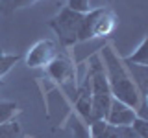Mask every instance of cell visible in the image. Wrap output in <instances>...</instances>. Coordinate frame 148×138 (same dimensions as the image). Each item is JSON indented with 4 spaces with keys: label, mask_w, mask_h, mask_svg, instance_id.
I'll use <instances>...</instances> for the list:
<instances>
[{
    "label": "cell",
    "mask_w": 148,
    "mask_h": 138,
    "mask_svg": "<svg viewBox=\"0 0 148 138\" xmlns=\"http://www.w3.org/2000/svg\"><path fill=\"white\" fill-rule=\"evenodd\" d=\"M100 59L106 70V77H108V85L111 90L113 99L122 101L124 105L132 107L133 110H145V92L137 87L135 79L132 74L128 72L124 61L117 55L111 44H104L100 50Z\"/></svg>",
    "instance_id": "1"
},
{
    "label": "cell",
    "mask_w": 148,
    "mask_h": 138,
    "mask_svg": "<svg viewBox=\"0 0 148 138\" xmlns=\"http://www.w3.org/2000/svg\"><path fill=\"white\" fill-rule=\"evenodd\" d=\"M87 74L91 79V122L95 120H106L109 105L113 101L106 70L102 64L100 53H92L87 64Z\"/></svg>",
    "instance_id": "2"
},
{
    "label": "cell",
    "mask_w": 148,
    "mask_h": 138,
    "mask_svg": "<svg viewBox=\"0 0 148 138\" xmlns=\"http://www.w3.org/2000/svg\"><path fill=\"white\" fill-rule=\"evenodd\" d=\"M82 20H83V13H76L65 6L58 15L48 20V26L58 35L59 44L63 48H71V46L78 43V33H80Z\"/></svg>",
    "instance_id": "3"
},
{
    "label": "cell",
    "mask_w": 148,
    "mask_h": 138,
    "mask_svg": "<svg viewBox=\"0 0 148 138\" xmlns=\"http://www.w3.org/2000/svg\"><path fill=\"white\" fill-rule=\"evenodd\" d=\"M45 70H46L50 79H54L59 87H63L65 90L71 92V96L74 99V92H76V66H74L72 59L67 53L59 52L58 57Z\"/></svg>",
    "instance_id": "4"
},
{
    "label": "cell",
    "mask_w": 148,
    "mask_h": 138,
    "mask_svg": "<svg viewBox=\"0 0 148 138\" xmlns=\"http://www.w3.org/2000/svg\"><path fill=\"white\" fill-rule=\"evenodd\" d=\"M59 50L58 44L50 39H41L28 50L26 53V66L28 68H46L58 57Z\"/></svg>",
    "instance_id": "5"
},
{
    "label": "cell",
    "mask_w": 148,
    "mask_h": 138,
    "mask_svg": "<svg viewBox=\"0 0 148 138\" xmlns=\"http://www.w3.org/2000/svg\"><path fill=\"white\" fill-rule=\"evenodd\" d=\"M117 22H119L117 15L109 7H96L92 26H91V39L111 35L115 31V28H117Z\"/></svg>",
    "instance_id": "6"
},
{
    "label": "cell",
    "mask_w": 148,
    "mask_h": 138,
    "mask_svg": "<svg viewBox=\"0 0 148 138\" xmlns=\"http://www.w3.org/2000/svg\"><path fill=\"white\" fill-rule=\"evenodd\" d=\"M137 116H139L137 110H133L132 107L124 105L122 101H119V99H113L111 105H109L106 122L113 127H130Z\"/></svg>",
    "instance_id": "7"
},
{
    "label": "cell",
    "mask_w": 148,
    "mask_h": 138,
    "mask_svg": "<svg viewBox=\"0 0 148 138\" xmlns=\"http://www.w3.org/2000/svg\"><path fill=\"white\" fill-rule=\"evenodd\" d=\"M74 107H76V112L82 116V120L89 125L91 123V79H89L87 72H85V77L82 79V83L76 85Z\"/></svg>",
    "instance_id": "8"
},
{
    "label": "cell",
    "mask_w": 148,
    "mask_h": 138,
    "mask_svg": "<svg viewBox=\"0 0 148 138\" xmlns=\"http://www.w3.org/2000/svg\"><path fill=\"white\" fill-rule=\"evenodd\" d=\"M89 138H122L119 127L109 125L106 120H95L89 123Z\"/></svg>",
    "instance_id": "9"
},
{
    "label": "cell",
    "mask_w": 148,
    "mask_h": 138,
    "mask_svg": "<svg viewBox=\"0 0 148 138\" xmlns=\"http://www.w3.org/2000/svg\"><path fill=\"white\" fill-rule=\"evenodd\" d=\"M124 64H139V66L146 68L148 66V37H143L141 44L137 46V50L132 55L122 59Z\"/></svg>",
    "instance_id": "10"
},
{
    "label": "cell",
    "mask_w": 148,
    "mask_h": 138,
    "mask_svg": "<svg viewBox=\"0 0 148 138\" xmlns=\"http://www.w3.org/2000/svg\"><path fill=\"white\" fill-rule=\"evenodd\" d=\"M0 138H22V129L17 120H9V122L0 125Z\"/></svg>",
    "instance_id": "11"
},
{
    "label": "cell",
    "mask_w": 148,
    "mask_h": 138,
    "mask_svg": "<svg viewBox=\"0 0 148 138\" xmlns=\"http://www.w3.org/2000/svg\"><path fill=\"white\" fill-rule=\"evenodd\" d=\"M18 59H21V55H17V53L15 55L6 53L2 48H0V77L6 76V74L18 63Z\"/></svg>",
    "instance_id": "12"
},
{
    "label": "cell",
    "mask_w": 148,
    "mask_h": 138,
    "mask_svg": "<svg viewBox=\"0 0 148 138\" xmlns=\"http://www.w3.org/2000/svg\"><path fill=\"white\" fill-rule=\"evenodd\" d=\"M17 112H18V105L15 101H0V125L13 120Z\"/></svg>",
    "instance_id": "13"
},
{
    "label": "cell",
    "mask_w": 148,
    "mask_h": 138,
    "mask_svg": "<svg viewBox=\"0 0 148 138\" xmlns=\"http://www.w3.org/2000/svg\"><path fill=\"white\" fill-rule=\"evenodd\" d=\"M67 7L76 13H89L92 9L91 0H67Z\"/></svg>",
    "instance_id": "14"
},
{
    "label": "cell",
    "mask_w": 148,
    "mask_h": 138,
    "mask_svg": "<svg viewBox=\"0 0 148 138\" xmlns=\"http://www.w3.org/2000/svg\"><path fill=\"white\" fill-rule=\"evenodd\" d=\"M130 127H132L141 138H148V122H146V118L137 116L135 120H133V123H132Z\"/></svg>",
    "instance_id": "15"
},
{
    "label": "cell",
    "mask_w": 148,
    "mask_h": 138,
    "mask_svg": "<svg viewBox=\"0 0 148 138\" xmlns=\"http://www.w3.org/2000/svg\"><path fill=\"white\" fill-rule=\"evenodd\" d=\"M35 2H39V0H11L9 11H15V9H21V7H30V6H34Z\"/></svg>",
    "instance_id": "16"
},
{
    "label": "cell",
    "mask_w": 148,
    "mask_h": 138,
    "mask_svg": "<svg viewBox=\"0 0 148 138\" xmlns=\"http://www.w3.org/2000/svg\"><path fill=\"white\" fill-rule=\"evenodd\" d=\"M119 133H120V136H122V138H141L132 127H119Z\"/></svg>",
    "instance_id": "17"
},
{
    "label": "cell",
    "mask_w": 148,
    "mask_h": 138,
    "mask_svg": "<svg viewBox=\"0 0 148 138\" xmlns=\"http://www.w3.org/2000/svg\"><path fill=\"white\" fill-rule=\"evenodd\" d=\"M0 89H2V83H0Z\"/></svg>",
    "instance_id": "18"
},
{
    "label": "cell",
    "mask_w": 148,
    "mask_h": 138,
    "mask_svg": "<svg viewBox=\"0 0 148 138\" xmlns=\"http://www.w3.org/2000/svg\"><path fill=\"white\" fill-rule=\"evenodd\" d=\"M108 2H113V0H108Z\"/></svg>",
    "instance_id": "19"
}]
</instances>
